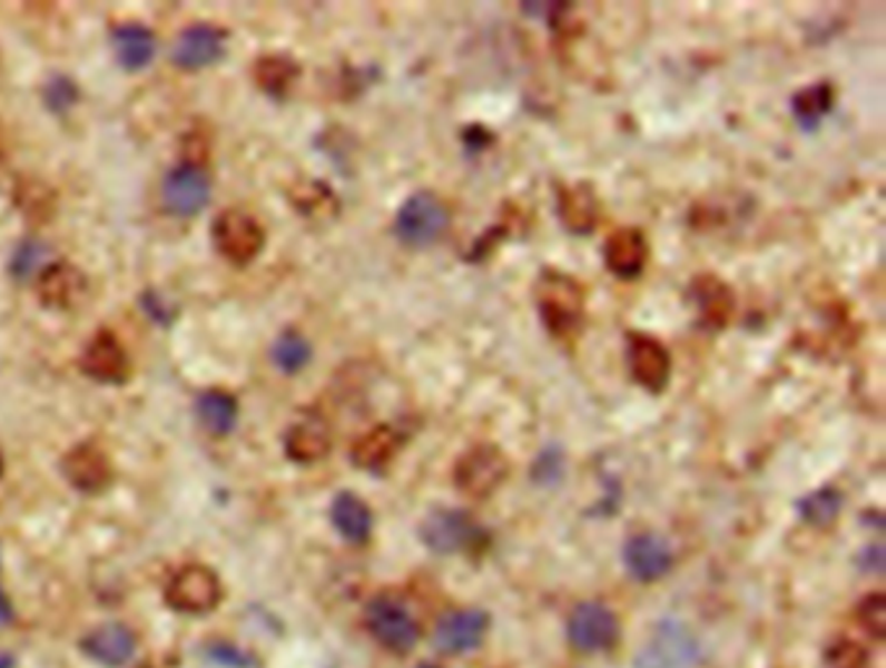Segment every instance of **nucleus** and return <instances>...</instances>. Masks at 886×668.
<instances>
[{
	"label": "nucleus",
	"instance_id": "34",
	"mask_svg": "<svg viewBox=\"0 0 886 668\" xmlns=\"http://www.w3.org/2000/svg\"><path fill=\"white\" fill-rule=\"evenodd\" d=\"M45 99L52 110H68L76 102V87L68 79H52L45 89Z\"/></svg>",
	"mask_w": 886,
	"mask_h": 668
},
{
	"label": "nucleus",
	"instance_id": "20",
	"mask_svg": "<svg viewBox=\"0 0 886 668\" xmlns=\"http://www.w3.org/2000/svg\"><path fill=\"white\" fill-rule=\"evenodd\" d=\"M557 206L564 227L570 232L588 235V232L595 227L598 200L588 185H567V188H559Z\"/></svg>",
	"mask_w": 886,
	"mask_h": 668
},
{
	"label": "nucleus",
	"instance_id": "38",
	"mask_svg": "<svg viewBox=\"0 0 886 668\" xmlns=\"http://www.w3.org/2000/svg\"><path fill=\"white\" fill-rule=\"evenodd\" d=\"M0 473H3V458H0Z\"/></svg>",
	"mask_w": 886,
	"mask_h": 668
},
{
	"label": "nucleus",
	"instance_id": "24",
	"mask_svg": "<svg viewBox=\"0 0 886 668\" xmlns=\"http://www.w3.org/2000/svg\"><path fill=\"white\" fill-rule=\"evenodd\" d=\"M695 302L699 315L712 328H722L734 315V294L720 278L702 276L695 282Z\"/></svg>",
	"mask_w": 886,
	"mask_h": 668
},
{
	"label": "nucleus",
	"instance_id": "26",
	"mask_svg": "<svg viewBox=\"0 0 886 668\" xmlns=\"http://www.w3.org/2000/svg\"><path fill=\"white\" fill-rule=\"evenodd\" d=\"M198 419L208 432L227 434L237 424V401L235 395L224 391H208L198 399Z\"/></svg>",
	"mask_w": 886,
	"mask_h": 668
},
{
	"label": "nucleus",
	"instance_id": "31",
	"mask_svg": "<svg viewBox=\"0 0 886 668\" xmlns=\"http://www.w3.org/2000/svg\"><path fill=\"white\" fill-rule=\"evenodd\" d=\"M858 619L863 629L876 640H884L886 635V598L884 593H870L858 606Z\"/></svg>",
	"mask_w": 886,
	"mask_h": 668
},
{
	"label": "nucleus",
	"instance_id": "18",
	"mask_svg": "<svg viewBox=\"0 0 886 668\" xmlns=\"http://www.w3.org/2000/svg\"><path fill=\"white\" fill-rule=\"evenodd\" d=\"M648 239L640 229H619L606 239L603 258L606 266L613 276L619 278H634L642 274L644 263H648Z\"/></svg>",
	"mask_w": 886,
	"mask_h": 668
},
{
	"label": "nucleus",
	"instance_id": "21",
	"mask_svg": "<svg viewBox=\"0 0 886 668\" xmlns=\"http://www.w3.org/2000/svg\"><path fill=\"white\" fill-rule=\"evenodd\" d=\"M331 432L321 419H305L286 434V455L297 463H317L328 455Z\"/></svg>",
	"mask_w": 886,
	"mask_h": 668
},
{
	"label": "nucleus",
	"instance_id": "7",
	"mask_svg": "<svg viewBox=\"0 0 886 668\" xmlns=\"http://www.w3.org/2000/svg\"><path fill=\"white\" fill-rule=\"evenodd\" d=\"M508 477V458L492 445H479L455 465V484L471 497H489Z\"/></svg>",
	"mask_w": 886,
	"mask_h": 668
},
{
	"label": "nucleus",
	"instance_id": "3",
	"mask_svg": "<svg viewBox=\"0 0 886 668\" xmlns=\"http://www.w3.org/2000/svg\"><path fill=\"white\" fill-rule=\"evenodd\" d=\"M222 601V580L204 564H185L173 574L167 586V603L175 611L200 617L214 611Z\"/></svg>",
	"mask_w": 886,
	"mask_h": 668
},
{
	"label": "nucleus",
	"instance_id": "22",
	"mask_svg": "<svg viewBox=\"0 0 886 668\" xmlns=\"http://www.w3.org/2000/svg\"><path fill=\"white\" fill-rule=\"evenodd\" d=\"M112 48L122 68H128V71H141V68L151 63L154 52H157V40H154V35L146 27L126 24L115 29Z\"/></svg>",
	"mask_w": 886,
	"mask_h": 668
},
{
	"label": "nucleus",
	"instance_id": "14",
	"mask_svg": "<svg viewBox=\"0 0 886 668\" xmlns=\"http://www.w3.org/2000/svg\"><path fill=\"white\" fill-rule=\"evenodd\" d=\"M63 471L79 492L97 494L110 484L112 465L97 445H79L63 458Z\"/></svg>",
	"mask_w": 886,
	"mask_h": 668
},
{
	"label": "nucleus",
	"instance_id": "25",
	"mask_svg": "<svg viewBox=\"0 0 886 668\" xmlns=\"http://www.w3.org/2000/svg\"><path fill=\"white\" fill-rule=\"evenodd\" d=\"M398 445H401V438L391 430V426H375V430L356 440L352 458L360 469L377 471V469H383L387 461H391V458L395 455V450H398Z\"/></svg>",
	"mask_w": 886,
	"mask_h": 668
},
{
	"label": "nucleus",
	"instance_id": "8",
	"mask_svg": "<svg viewBox=\"0 0 886 668\" xmlns=\"http://www.w3.org/2000/svg\"><path fill=\"white\" fill-rule=\"evenodd\" d=\"M570 642L582 652H601L619 637V625L603 603H580L567 625Z\"/></svg>",
	"mask_w": 886,
	"mask_h": 668
},
{
	"label": "nucleus",
	"instance_id": "36",
	"mask_svg": "<svg viewBox=\"0 0 886 668\" xmlns=\"http://www.w3.org/2000/svg\"><path fill=\"white\" fill-rule=\"evenodd\" d=\"M11 619H13V606L9 601V596H6L3 590H0V627L11 625Z\"/></svg>",
	"mask_w": 886,
	"mask_h": 668
},
{
	"label": "nucleus",
	"instance_id": "1",
	"mask_svg": "<svg viewBox=\"0 0 886 668\" xmlns=\"http://www.w3.org/2000/svg\"><path fill=\"white\" fill-rule=\"evenodd\" d=\"M535 305L547 323V328L559 338L572 336L580 331L585 315V297L582 286L559 271H547L535 284Z\"/></svg>",
	"mask_w": 886,
	"mask_h": 668
},
{
	"label": "nucleus",
	"instance_id": "19",
	"mask_svg": "<svg viewBox=\"0 0 886 668\" xmlns=\"http://www.w3.org/2000/svg\"><path fill=\"white\" fill-rule=\"evenodd\" d=\"M83 652L102 666H126L136 656V637L122 625H102L83 637Z\"/></svg>",
	"mask_w": 886,
	"mask_h": 668
},
{
	"label": "nucleus",
	"instance_id": "5",
	"mask_svg": "<svg viewBox=\"0 0 886 668\" xmlns=\"http://www.w3.org/2000/svg\"><path fill=\"white\" fill-rule=\"evenodd\" d=\"M367 627L383 648L393 652H408L419 642V627L414 617L395 598L380 596L367 606Z\"/></svg>",
	"mask_w": 886,
	"mask_h": 668
},
{
	"label": "nucleus",
	"instance_id": "13",
	"mask_svg": "<svg viewBox=\"0 0 886 668\" xmlns=\"http://www.w3.org/2000/svg\"><path fill=\"white\" fill-rule=\"evenodd\" d=\"M489 619L484 611L465 609L453 611L437 625L434 642L442 652H471L484 642Z\"/></svg>",
	"mask_w": 886,
	"mask_h": 668
},
{
	"label": "nucleus",
	"instance_id": "11",
	"mask_svg": "<svg viewBox=\"0 0 886 668\" xmlns=\"http://www.w3.org/2000/svg\"><path fill=\"white\" fill-rule=\"evenodd\" d=\"M208 198H211V183H208L204 169L185 165L167 175L165 204L169 212H175L177 216H193L204 212Z\"/></svg>",
	"mask_w": 886,
	"mask_h": 668
},
{
	"label": "nucleus",
	"instance_id": "28",
	"mask_svg": "<svg viewBox=\"0 0 886 668\" xmlns=\"http://www.w3.org/2000/svg\"><path fill=\"white\" fill-rule=\"evenodd\" d=\"M831 105H835V91L829 84H814V87L798 91L793 99V112H796L800 126L811 130L831 110Z\"/></svg>",
	"mask_w": 886,
	"mask_h": 668
},
{
	"label": "nucleus",
	"instance_id": "37",
	"mask_svg": "<svg viewBox=\"0 0 886 668\" xmlns=\"http://www.w3.org/2000/svg\"><path fill=\"white\" fill-rule=\"evenodd\" d=\"M11 666H13V660H11V658L0 656V668H11Z\"/></svg>",
	"mask_w": 886,
	"mask_h": 668
},
{
	"label": "nucleus",
	"instance_id": "27",
	"mask_svg": "<svg viewBox=\"0 0 886 668\" xmlns=\"http://www.w3.org/2000/svg\"><path fill=\"white\" fill-rule=\"evenodd\" d=\"M297 76H299L297 63L284 56H268L255 63V81H258V87L263 91H268V95L274 97H284L286 91L294 87Z\"/></svg>",
	"mask_w": 886,
	"mask_h": 668
},
{
	"label": "nucleus",
	"instance_id": "30",
	"mask_svg": "<svg viewBox=\"0 0 886 668\" xmlns=\"http://www.w3.org/2000/svg\"><path fill=\"white\" fill-rule=\"evenodd\" d=\"M839 508H843V494L829 487L800 500V515L811 525H829L839 515Z\"/></svg>",
	"mask_w": 886,
	"mask_h": 668
},
{
	"label": "nucleus",
	"instance_id": "29",
	"mask_svg": "<svg viewBox=\"0 0 886 668\" xmlns=\"http://www.w3.org/2000/svg\"><path fill=\"white\" fill-rule=\"evenodd\" d=\"M270 354H274V362L278 370L286 372V375H294V372H299L309 362L313 348H309L305 336H299V333H294V331H286L278 336V341L274 344V352Z\"/></svg>",
	"mask_w": 886,
	"mask_h": 668
},
{
	"label": "nucleus",
	"instance_id": "23",
	"mask_svg": "<svg viewBox=\"0 0 886 668\" xmlns=\"http://www.w3.org/2000/svg\"><path fill=\"white\" fill-rule=\"evenodd\" d=\"M331 518H333V525H336V531L344 536L346 541L364 543L370 539L372 512L356 494H352V492L338 494L336 500H333Z\"/></svg>",
	"mask_w": 886,
	"mask_h": 668
},
{
	"label": "nucleus",
	"instance_id": "12",
	"mask_svg": "<svg viewBox=\"0 0 886 668\" xmlns=\"http://www.w3.org/2000/svg\"><path fill=\"white\" fill-rule=\"evenodd\" d=\"M624 564L632 572V578L642 582H652L671 570L673 551L666 539L656 533L632 536L624 547Z\"/></svg>",
	"mask_w": 886,
	"mask_h": 668
},
{
	"label": "nucleus",
	"instance_id": "9",
	"mask_svg": "<svg viewBox=\"0 0 886 668\" xmlns=\"http://www.w3.org/2000/svg\"><path fill=\"white\" fill-rule=\"evenodd\" d=\"M479 536V525L463 510H434L422 523V541L437 554L469 549Z\"/></svg>",
	"mask_w": 886,
	"mask_h": 668
},
{
	"label": "nucleus",
	"instance_id": "35",
	"mask_svg": "<svg viewBox=\"0 0 886 668\" xmlns=\"http://www.w3.org/2000/svg\"><path fill=\"white\" fill-rule=\"evenodd\" d=\"M40 250H42V247H37V245L21 247V253L17 255V266H13V271H17V276H24L27 271L32 268L35 258H40Z\"/></svg>",
	"mask_w": 886,
	"mask_h": 668
},
{
	"label": "nucleus",
	"instance_id": "32",
	"mask_svg": "<svg viewBox=\"0 0 886 668\" xmlns=\"http://www.w3.org/2000/svg\"><path fill=\"white\" fill-rule=\"evenodd\" d=\"M562 471H564V458L554 448H549L547 453H541L539 461H535V465H533V477L539 479L541 484H551V481H557L559 477H562Z\"/></svg>",
	"mask_w": 886,
	"mask_h": 668
},
{
	"label": "nucleus",
	"instance_id": "16",
	"mask_svg": "<svg viewBox=\"0 0 886 668\" xmlns=\"http://www.w3.org/2000/svg\"><path fill=\"white\" fill-rule=\"evenodd\" d=\"M81 367L99 383H122L128 375V354L112 333H97L83 352Z\"/></svg>",
	"mask_w": 886,
	"mask_h": 668
},
{
	"label": "nucleus",
	"instance_id": "15",
	"mask_svg": "<svg viewBox=\"0 0 886 668\" xmlns=\"http://www.w3.org/2000/svg\"><path fill=\"white\" fill-rule=\"evenodd\" d=\"M37 294H40L42 305L52 310H71L87 294V278L71 263H52L50 268L42 271Z\"/></svg>",
	"mask_w": 886,
	"mask_h": 668
},
{
	"label": "nucleus",
	"instance_id": "17",
	"mask_svg": "<svg viewBox=\"0 0 886 668\" xmlns=\"http://www.w3.org/2000/svg\"><path fill=\"white\" fill-rule=\"evenodd\" d=\"M224 56V35L216 27H190L180 35V40L175 42V63L188 71H198V68L214 66L216 60Z\"/></svg>",
	"mask_w": 886,
	"mask_h": 668
},
{
	"label": "nucleus",
	"instance_id": "4",
	"mask_svg": "<svg viewBox=\"0 0 886 668\" xmlns=\"http://www.w3.org/2000/svg\"><path fill=\"white\" fill-rule=\"evenodd\" d=\"M699 660L697 637L679 621H663L637 656V668H691Z\"/></svg>",
	"mask_w": 886,
	"mask_h": 668
},
{
	"label": "nucleus",
	"instance_id": "2",
	"mask_svg": "<svg viewBox=\"0 0 886 668\" xmlns=\"http://www.w3.org/2000/svg\"><path fill=\"white\" fill-rule=\"evenodd\" d=\"M450 214L434 193H414L395 216V235L411 247H426L445 235Z\"/></svg>",
	"mask_w": 886,
	"mask_h": 668
},
{
	"label": "nucleus",
	"instance_id": "33",
	"mask_svg": "<svg viewBox=\"0 0 886 668\" xmlns=\"http://www.w3.org/2000/svg\"><path fill=\"white\" fill-rule=\"evenodd\" d=\"M829 664L835 668H863L866 666V652H863L855 642L839 640L835 648L829 650Z\"/></svg>",
	"mask_w": 886,
	"mask_h": 668
},
{
	"label": "nucleus",
	"instance_id": "6",
	"mask_svg": "<svg viewBox=\"0 0 886 668\" xmlns=\"http://www.w3.org/2000/svg\"><path fill=\"white\" fill-rule=\"evenodd\" d=\"M214 245L224 258L245 266L258 258L266 245L263 227L245 212H224L214 224Z\"/></svg>",
	"mask_w": 886,
	"mask_h": 668
},
{
	"label": "nucleus",
	"instance_id": "10",
	"mask_svg": "<svg viewBox=\"0 0 886 668\" xmlns=\"http://www.w3.org/2000/svg\"><path fill=\"white\" fill-rule=\"evenodd\" d=\"M629 354V370L632 377L640 383L644 391L660 393L668 385L671 377V356H668L666 346L652 336L644 333H632L627 344Z\"/></svg>",
	"mask_w": 886,
	"mask_h": 668
}]
</instances>
